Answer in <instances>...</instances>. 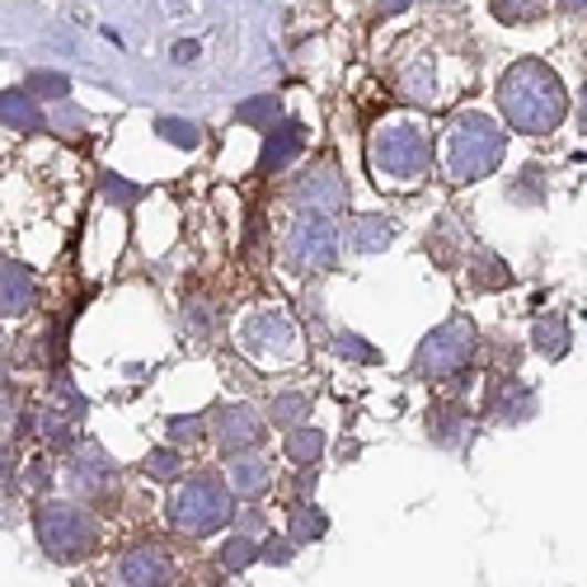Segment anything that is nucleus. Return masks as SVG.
Segmentation results:
<instances>
[{
    "mask_svg": "<svg viewBox=\"0 0 587 587\" xmlns=\"http://www.w3.org/2000/svg\"><path fill=\"white\" fill-rule=\"evenodd\" d=\"M278 117H282V100H278V94H249V100H240V104H235V123H240V127H272V123H278Z\"/></svg>",
    "mask_w": 587,
    "mask_h": 587,
    "instance_id": "cd10ccee",
    "label": "nucleus"
},
{
    "mask_svg": "<svg viewBox=\"0 0 587 587\" xmlns=\"http://www.w3.org/2000/svg\"><path fill=\"white\" fill-rule=\"evenodd\" d=\"M113 583L123 587H169L179 583V564L169 559L161 545H132V550L113 564Z\"/></svg>",
    "mask_w": 587,
    "mask_h": 587,
    "instance_id": "1a4fd4ad",
    "label": "nucleus"
},
{
    "mask_svg": "<svg viewBox=\"0 0 587 587\" xmlns=\"http://www.w3.org/2000/svg\"><path fill=\"white\" fill-rule=\"evenodd\" d=\"M14 475V452H10V442H0V480H10Z\"/></svg>",
    "mask_w": 587,
    "mask_h": 587,
    "instance_id": "49530a36",
    "label": "nucleus"
},
{
    "mask_svg": "<svg viewBox=\"0 0 587 587\" xmlns=\"http://www.w3.org/2000/svg\"><path fill=\"white\" fill-rule=\"evenodd\" d=\"M475 343H480V334H475V325H470L465 316L442 320L414 352V377H423V381L461 377V371H470V362H475Z\"/></svg>",
    "mask_w": 587,
    "mask_h": 587,
    "instance_id": "423d86ee",
    "label": "nucleus"
},
{
    "mask_svg": "<svg viewBox=\"0 0 587 587\" xmlns=\"http://www.w3.org/2000/svg\"><path fill=\"white\" fill-rule=\"evenodd\" d=\"M100 193H104L113 207H136V203H142V188L127 184L123 174H104V179H100Z\"/></svg>",
    "mask_w": 587,
    "mask_h": 587,
    "instance_id": "e433bc0d",
    "label": "nucleus"
},
{
    "mask_svg": "<svg viewBox=\"0 0 587 587\" xmlns=\"http://www.w3.org/2000/svg\"><path fill=\"white\" fill-rule=\"evenodd\" d=\"M488 348H494V367L498 371H517V362H522V343H507V339H488Z\"/></svg>",
    "mask_w": 587,
    "mask_h": 587,
    "instance_id": "58836bf2",
    "label": "nucleus"
},
{
    "mask_svg": "<svg viewBox=\"0 0 587 587\" xmlns=\"http://www.w3.org/2000/svg\"><path fill=\"white\" fill-rule=\"evenodd\" d=\"M249 264H268V222L259 226V217L249 222Z\"/></svg>",
    "mask_w": 587,
    "mask_h": 587,
    "instance_id": "ea45409f",
    "label": "nucleus"
},
{
    "mask_svg": "<svg viewBox=\"0 0 587 587\" xmlns=\"http://www.w3.org/2000/svg\"><path fill=\"white\" fill-rule=\"evenodd\" d=\"M217 564L226 574H245L249 564H259V536H245V532H235L222 540V550H217Z\"/></svg>",
    "mask_w": 587,
    "mask_h": 587,
    "instance_id": "c85d7f7f",
    "label": "nucleus"
},
{
    "mask_svg": "<svg viewBox=\"0 0 587 587\" xmlns=\"http://www.w3.org/2000/svg\"><path fill=\"white\" fill-rule=\"evenodd\" d=\"M559 6H564V10H574V14H583V19H587V0H559Z\"/></svg>",
    "mask_w": 587,
    "mask_h": 587,
    "instance_id": "09e8293b",
    "label": "nucleus"
},
{
    "mask_svg": "<svg viewBox=\"0 0 587 587\" xmlns=\"http://www.w3.org/2000/svg\"><path fill=\"white\" fill-rule=\"evenodd\" d=\"M306 142H310V132L301 117H278L272 127H264V155H259L264 174H282L287 165H297Z\"/></svg>",
    "mask_w": 587,
    "mask_h": 587,
    "instance_id": "4468645a",
    "label": "nucleus"
},
{
    "mask_svg": "<svg viewBox=\"0 0 587 587\" xmlns=\"http://www.w3.org/2000/svg\"><path fill=\"white\" fill-rule=\"evenodd\" d=\"M240 343L254 358H291L297 348V325H291L282 310H254L240 329Z\"/></svg>",
    "mask_w": 587,
    "mask_h": 587,
    "instance_id": "9b49d317",
    "label": "nucleus"
},
{
    "mask_svg": "<svg viewBox=\"0 0 587 587\" xmlns=\"http://www.w3.org/2000/svg\"><path fill=\"white\" fill-rule=\"evenodd\" d=\"M334 352H339V358H348V362H362V367L381 362L377 343H367L362 334H352V329H339V334H334Z\"/></svg>",
    "mask_w": 587,
    "mask_h": 587,
    "instance_id": "f704fd0d",
    "label": "nucleus"
},
{
    "mask_svg": "<svg viewBox=\"0 0 587 587\" xmlns=\"http://www.w3.org/2000/svg\"><path fill=\"white\" fill-rule=\"evenodd\" d=\"M230 522L240 526L245 536H254V532H268V517H264V507H245V513H240V507H235V517H230Z\"/></svg>",
    "mask_w": 587,
    "mask_h": 587,
    "instance_id": "a19ab883",
    "label": "nucleus"
},
{
    "mask_svg": "<svg viewBox=\"0 0 587 587\" xmlns=\"http://www.w3.org/2000/svg\"><path fill=\"white\" fill-rule=\"evenodd\" d=\"M14 414V385L10 381H0V423H6Z\"/></svg>",
    "mask_w": 587,
    "mask_h": 587,
    "instance_id": "a18cd8bd",
    "label": "nucleus"
},
{
    "mask_svg": "<svg viewBox=\"0 0 587 587\" xmlns=\"http://www.w3.org/2000/svg\"><path fill=\"white\" fill-rule=\"evenodd\" d=\"M66 484H71V494L81 503H94V498H104L109 488L117 484V470H113V461L100 452V446H85V452H75L66 461Z\"/></svg>",
    "mask_w": 587,
    "mask_h": 587,
    "instance_id": "ddd939ff",
    "label": "nucleus"
},
{
    "mask_svg": "<svg viewBox=\"0 0 587 587\" xmlns=\"http://www.w3.org/2000/svg\"><path fill=\"white\" fill-rule=\"evenodd\" d=\"M142 475L155 484H179L184 480V456L174 446H155V452L142 461Z\"/></svg>",
    "mask_w": 587,
    "mask_h": 587,
    "instance_id": "2f4dec72",
    "label": "nucleus"
},
{
    "mask_svg": "<svg viewBox=\"0 0 587 587\" xmlns=\"http://www.w3.org/2000/svg\"><path fill=\"white\" fill-rule=\"evenodd\" d=\"M545 6L550 0H488L498 24H536V19H545Z\"/></svg>",
    "mask_w": 587,
    "mask_h": 587,
    "instance_id": "473e14b6",
    "label": "nucleus"
},
{
    "mask_svg": "<svg viewBox=\"0 0 587 587\" xmlns=\"http://www.w3.org/2000/svg\"><path fill=\"white\" fill-rule=\"evenodd\" d=\"M390 240H395V226L377 217V212L352 217L343 230V249H352V254H381V249H390Z\"/></svg>",
    "mask_w": 587,
    "mask_h": 587,
    "instance_id": "aec40b11",
    "label": "nucleus"
},
{
    "mask_svg": "<svg viewBox=\"0 0 587 587\" xmlns=\"http://www.w3.org/2000/svg\"><path fill=\"white\" fill-rule=\"evenodd\" d=\"M38 437H43V446H52V452H71L75 442H81V428H75V414H56V409H43V414L33 419Z\"/></svg>",
    "mask_w": 587,
    "mask_h": 587,
    "instance_id": "bb28decb",
    "label": "nucleus"
},
{
    "mask_svg": "<svg viewBox=\"0 0 587 587\" xmlns=\"http://www.w3.org/2000/svg\"><path fill=\"white\" fill-rule=\"evenodd\" d=\"M367 165L371 174H385L395 184H419L433 165V136L414 117H385L367 142Z\"/></svg>",
    "mask_w": 587,
    "mask_h": 587,
    "instance_id": "7ed1b4c3",
    "label": "nucleus"
},
{
    "mask_svg": "<svg viewBox=\"0 0 587 587\" xmlns=\"http://www.w3.org/2000/svg\"><path fill=\"white\" fill-rule=\"evenodd\" d=\"M33 532L52 564H81L100 550V522L81 503H38Z\"/></svg>",
    "mask_w": 587,
    "mask_h": 587,
    "instance_id": "20e7f679",
    "label": "nucleus"
},
{
    "mask_svg": "<svg viewBox=\"0 0 587 587\" xmlns=\"http://www.w3.org/2000/svg\"><path fill=\"white\" fill-rule=\"evenodd\" d=\"M532 352H540L545 362H564L574 352V329L564 316H555V310H545V316H536L532 325Z\"/></svg>",
    "mask_w": 587,
    "mask_h": 587,
    "instance_id": "6ab92c4d",
    "label": "nucleus"
},
{
    "mask_svg": "<svg viewBox=\"0 0 587 587\" xmlns=\"http://www.w3.org/2000/svg\"><path fill=\"white\" fill-rule=\"evenodd\" d=\"M470 287L475 291H507L513 287V268L503 264V254L480 245L475 254H470Z\"/></svg>",
    "mask_w": 587,
    "mask_h": 587,
    "instance_id": "5701e85b",
    "label": "nucleus"
},
{
    "mask_svg": "<svg viewBox=\"0 0 587 587\" xmlns=\"http://www.w3.org/2000/svg\"><path fill=\"white\" fill-rule=\"evenodd\" d=\"M291 203H297V207H316V212H343V203H348L343 169L334 161L306 165L301 179L291 184Z\"/></svg>",
    "mask_w": 587,
    "mask_h": 587,
    "instance_id": "9d476101",
    "label": "nucleus"
},
{
    "mask_svg": "<svg viewBox=\"0 0 587 587\" xmlns=\"http://www.w3.org/2000/svg\"><path fill=\"white\" fill-rule=\"evenodd\" d=\"M230 517H235L230 484H222L217 475H193L188 484L174 488V498H169V526L193 540L226 532Z\"/></svg>",
    "mask_w": 587,
    "mask_h": 587,
    "instance_id": "39448f33",
    "label": "nucleus"
},
{
    "mask_svg": "<svg viewBox=\"0 0 587 587\" xmlns=\"http://www.w3.org/2000/svg\"><path fill=\"white\" fill-rule=\"evenodd\" d=\"M226 484H230V494H240V498H264L268 484H272L268 456H259V446L226 456Z\"/></svg>",
    "mask_w": 587,
    "mask_h": 587,
    "instance_id": "dca6fc26",
    "label": "nucleus"
},
{
    "mask_svg": "<svg viewBox=\"0 0 587 587\" xmlns=\"http://www.w3.org/2000/svg\"><path fill=\"white\" fill-rule=\"evenodd\" d=\"M29 484H33V488H48V484H52L48 461H33V465H29Z\"/></svg>",
    "mask_w": 587,
    "mask_h": 587,
    "instance_id": "37998d69",
    "label": "nucleus"
},
{
    "mask_svg": "<svg viewBox=\"0 0 587 587\" xmlns=\"http://www.w3.org/2000/svg\"><path fill=\"white\" fill-rule=\"evenodd\" d=\"M498 109H503V123L517 136H550L569 117V90H564V81L545 62L522 56V62L503 71Z\"/></svg>",
    "mask_w": 587,
    "mask_h": 587,
    "instance_id": "f257e3e1",
    "label": "nucleus"
},
{
    "mask_svg": "<svg viewBox=\"0 0 587 587\" xmlns=\"http://www.w3.org/2000/svg\"><path fill=\"white\" fill-rule=\"evenodd\" d=\"M409 6H414V0H377V14H381V19H395V14H404Z\"/></svg>",
    "mask_w": 587,
    "mask_h": 587,
    "instance_id": "c03bdc74",
    "label": "nucleus"
},
{
    "mask_svg": "<svg viewBox=\"0 0 587 587\" xmlns=\"http://www.w3.org/2000/svg\"><path fill=\"white\" fill-rule=\"evenodd\" d=\"M174 62H198V43H174Z\"/></svg>",
    "mask_w": 587,
    "mask_h": 587,
    "instance_id": "de8ad7c7",
    "label": "nucleus"
},
{
    "mask_svg": "<svg viewBox=\"0 0 587 587\" xmlns=\"http://www.w3.org/2000/svg\"><path fill=\"white\" fill-rule=\"evenodd\" d=\"M325 433L320 428H310V423H297V428H287V442H282V452H287V461L291 465H320V456H325Z\"/></svg>",
    "mask_w": 587,
    "mask_h": 587,
    "instance_id": "a878e982",
    "label": "nucleus"
},
{
    "mask_svg": "<svg viewBox=\"0 0 587 587\" xmlns=\"http://www.w3.org/2000/svg\"><path fill=\"white\" fill-rule=\"evenodd\" d=\"M428 254H433V264L452 272L461 264V254H465V226L456 217H442L433 226V240H428Z\"/></svg>",
    "mask_w": 587,
    "mask_h": 587,
    "instance_id": "393cba45",
    "label": "nucleus"
},
{
    "mask_svg": "<svg viewBox=\"0 0 587 587\" xmlns=\"http://www.w3.org/2000/svg\"><path fill=\"white\" fill-rule=\"evenodd\" d=\"M291 555H297V540H291V536H268V532H264V545H259V559H264V564H272V569H287Z\"/></svg>",
    "mask_w": 587,
    "mask_h": 587,
    "instance_id": "4c0bfd02",
    "label": "nucleus"
},
{
    "mask_svg": "<svg viewBox=\"0 0 587 587\" xmlns=\"http://www.w3.org/2000/svg\"><path fill=\"white\" fill-rule=\"evenodd\" d=\"M306 414H310V390H282V395L268 404V423L272 428H297Z\"/></svg>",
    "mask_w": 587,
    "mask_h": 587,
    "instance_id": "7c9ffc66",
    "label": "nucleus"
},
{
    "mask_svg": "<svg viewBox=\"0 0 587 587\" xmlns=\"http://www.w3.org/2000/svg\"><path fill=\"white\" fill-rule=\"evenodd\" d=\"M155 136L179 151H198L203 146V123H193V117H155Z\"/></svg>",
    "mask_w": 587,
    "mask_h": 587,
    "instance_id": "c756f323",
    "label": "nucleus"
},
{
    "mask_svg": "<svg viewBox=\"0 0 587 587\" xmlns=\"http://www.w3.org/2000/svg\"><path fill=\"white\" fill-rule=\"evenodd\" d=\"M503 151H507V132L494 123L488 113H461L452 127H446V142H442V174L452 188L465 184H480L488 179L498 165H503Z\"/></svg>",
    "mask_w": 587,
    "mask_h": 587,
    "instance_id": "f03ea898",
    "label": "nucleus"
},
{
    "mask_svg": "<svg viewBox=\"0 0 587 587\" xmlns=\"http://www.w3.org/2000/svg\"><path fill=\"white\" fill-rule=\"evenodd\" d=\"M578 117H583V127H587V85H583V104H578Z\"/></svg>",
    "mask_w": 587,
    "mask_h": 587,
    "instance_id": "8fccbe9b",
    "label": "nucleus"
},
{
    "mask_svg": "<svg viewBox=\"0 0 587 587\" xmlns=\"http://www.w3.org/2000/svg\"><path fill=\"white\" fill-rule=\"evenodd\" d=\"M540 414V395L536 385H526L517 371H498V377H488L484 385V419L498 423V428H522L526 419Z\"/></svg>",
    "mask_w": 587,
    "mask_h": 587,
    "instance_id": "6e6552de",
    "label": "nucleus"
},
{
    "mask_svg": "<svg viewBox=\"0 0 587 587\" xmlns=\"http://www.w3.org/2000/svg\"><path fill=\"white\" fill-rule=\"evenodd\" d=\"M395 85H400L404 100L433 104V100H437V62H433V52L404 56V62H400V75H395Z\"/></svg>",
    "mask_w": 587,
    "mask_h": 587,
    "instance_id": "a211bd4d",
    "label": "nucleus"
},
{
    "mask_svg": "<svg viewBox=\"0 0 587 587\" xmlns=\"http://www.w3.org/2000/svg\"><path fill=\"white\" fill-rule=\"evenodd\" d=\"M428 437H433L442 452H456V456L475 442V419H470V409L461 404V395L433 404V414H428Z\"/></svg>",
    "mask_w": 587,
    "mask_h": 587,
    "instance_id": "2eb2a0df",
    "label": "nucleus"
},
{
    "mask_svg": "<svg viewBox=\"0 0 587 587\" xmlns=\"http://www.w3.org/2000/svg\"><path fill=\"white\" fill-rule=\"evenodd\" d=\"M0 127H14V132H43L48 117L38 109V100L29 90H0Z\"/></svg>",
    "mask_w": 587,
    "mask_h": 587,
    "instance_id": "412c9836",
    "label": "nucleus"
},
{
    "mask_svg": "<svg viewBox=\"0 0 587 587\" xmlns=\"http://www.w3.org/2000/svg\"><path fill=\"white\" fill-rule=\"evenodd\" d=\"M0 320H6V316H0Z\"/></svg>",
    "mask_w": 587,
    "mask_h": 587,
    "instance_id": "3c124183",
    "label": "nucleus"
},
{
    "mask_svg": "<svg viewBox=\"0 0 587 587\" xmlns=\"http://www.w3.org/2000/svg\"><path fill=\"white\" fill-rule=\"evenodd\" d=\"M188 316H193V320H188L193 334H207V329H212V306H207V301H193Z\"/></svg>",
    "mask_w": 587,
    "mask_h": 587,
    "instance_id": "79ce46f5",
    "label": "nucleus"
},
{
    "mask_svg": "<svg viewBox=\"0 0 587 587\" xmlns=\"http://www.w3.org/2000/svg\"><path fill=\"white\" fill-rule=\"evenodd\" d=\"M343 254V230L334 222V212L301 207V217L287 230V264L297 272H329Z\"/></svg>",
    "mask_w": 587,
    "mask_h": 587,
    "instance_id": "0eeeda50",
    "label": "nucleus"
},
{
    "mask_svg": "<svg viewBox=\"0 0 587 587\" xmlns=\"http://www.w3.org/2000/svg\"><path fill=\"white\" fill-rule=\"evenodd\" d=\"M217 446H222V456H235V452H249V446H259L264 442V414L254 404H222L217 409Z\"/></svg>",
    "mask_w": 587,
    "mask_h": 587,
    "instance_id": "f8f14e48",
    "label": "nucleus"
},
{
    "mask_svg": "<svg viewBox=\"0 0 587 587\" xmlns=\"http://www.w3.org/2000/svg\"><path fill=\"white\" fill-rule=\"evenodd\" d=\"M24 90L33 94L38 104H48V100H66V90H71V81L62 71H33L29 81H24Z\"/></svg>",
    "mask_w": 587,
    "mask_h": 587,
    "instance_id": "72a5a7b5",
    "label": "nucleus"
},
{
    "mask_svg": "<svg viewBox=\"0 0 587 587\" xmlns=\"http://www.w3.org/2000/svg\"><path fill=\"white\" fill-rule=\"evenodd\" d=\"M507 203L513 207H545L550 203V174H545V165L517 169L513 179H507Z\"/></svg>",
    "mask_w": 587,
    "mask_h": 587,
    "instance_id": "4be33fe9",
    "label": "nucleus"
},
{
    "mask_svg": "<svg viewBox=\"0 0 587 587\" xmlns=\"http://www.w3.org/2000/svg\"><path fill=\"white\" fill-rule=\"evenodd\" d=\"M38 301V278L14 264V259H0V316H29Z\"/></svg>",
    "mask_w": 587,
    "mask_h": 587,
    "instance_id": "f3484780",
    "label": "nucleus"
},
{
    "mask_svg": "<svg viewBox=\"0 0 587 587\" xmlns=\"http://www.w3.org/2000/svg\"><path fill=\"white\" fill-rule=\"evenodd\" d=\"M287 536L297 540V545H316L329 536V513L320 503H310V498H297V507H291V517H287Z\"/></svg>",
    "mask_w": 587,
    "mask_h": 587,
    "instance_id": "b1692460",
    "label": "nucleus"
},
{
    "mask_svg": "<svg viewBox=\"0 0 587 587\" xmlns=\"http://www.w3.org/2000/svg\"><path fill=\"white\" fill-rule=\"evenodd\" d=\"M203 428H207L203 414H174V419L165 423V437H169V446H184V442L193 446V442L203 437Z\"/></svg>",
    "mask_w": 587,
    "mask_h": 587,
    "instance_id": "c9c22d12",
    "label": "nucleus"
}]
</instances>
